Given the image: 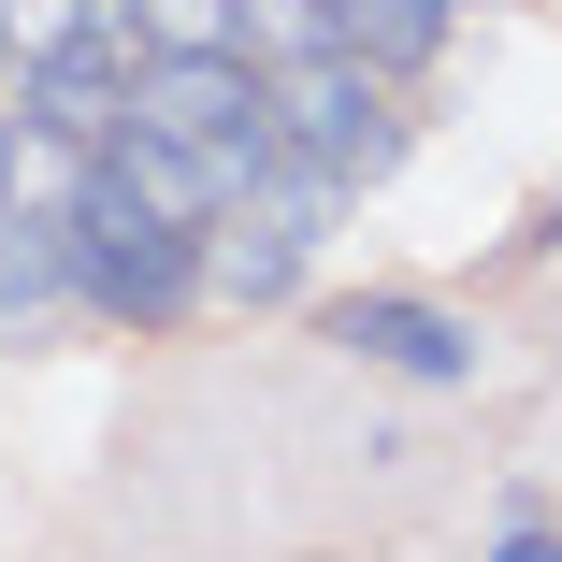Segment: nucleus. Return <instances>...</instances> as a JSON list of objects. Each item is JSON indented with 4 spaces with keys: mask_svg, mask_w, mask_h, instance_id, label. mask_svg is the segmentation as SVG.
Listing matches in <instances>:
<instances>
[{
    "mask_svg": "<svg viewBox=\"0 0 562 562\" xmlns=\"http://www.w3.org/2000/svg\"><path fill=\"white\" fill-rule=\"evenodd\" d=\"M347 44V0H246V58H317Z\"/></svg>",
    "mask_w": 562,
    "mask_h": 562,
    "instance_id": "8",
    "label": "nucleus"
},
{
    "mask_svg": "<svg viewBox=\"0 0 562 562\" xmlns=\"http://www.w3.org/2000/svg\"><path fill=\"white\" fill-rule=\"evenodd\" d=\"M274 131L303 145V159H331V173H390L404 159V87L361 58V44H317V58H274Z\"/></svg>",
    "mask_w": 562,
    "mask_h": 562,
    "instance_id": "2",
    "label": "nucleus"
},
{
    "mask_svg": "<svg viewBox=\"0 0 562 562\" xmlns=\"http://www.w3.org/2000/svg\"><path fill=\"white\" fill-rule=\"evenodd\" d=\"M491 548H505V562H562V505H533V491H519V505L491 519Z\"/></svg>",
    "mask_w": 562,
    "mask_h": 562,
    "instance_id": "10",
    "label": "nucleus"
},
{
    "mask_svg": "<svg viewBox=\"0 0 562 562\" xmlns=\"http://www.w3.org/2000/svg\"><path fill=\"white\" fill-rule=\"evenodd\" d=\"M87 30H101V0H0V44H15V58H58Z\"/></svg>",
    "mask_w": 562,
    "mask_h": 562,
    "instance_id": "9",
    "label": "nucleus"
},
{
    "mask_svg": "<svg viewBox=\"0 0 562 562\" xmlns=\"http://www.w3.org/2000/svg\"><path fill=\"white\" fill-rule=\"evenodd\" d=\"M72 289H87V317H116V331H188L216 303L202 232L159 216L116 159H87V188H72Z\"/></svg>",
    "mask_w": 562,
    "mask_h": 562,
    "instance_id": "1",
    "label": "nucleus"
},
{
    "mask_svg": "<svg viewBox=\"0 0 562 562\" xmlns=\"http://www.w3.org/2000/svg\"><path fill=\"white\" fill-rule=\"evenodd\" d=\"M30 317H87V289H72V216L0 202V331H30Z\"/></svg>",
    "mask_w": 562,
    "mask_h": 562,
    "instance_id": "6",
    "label": "nucleus"
},
{
    "mask_svg": "<svg viewBox=\"0 0 562 562\" xmlns=\"http://www.w3.org/2000/svg\"><path fill=\"white\" fill-rule=\"evenodd\" d=\"M317 331L347 347L361 375H418V390H476V317L432 303V289H331Z\"/></svg>",
    "mask_w": 562,
    "mask_h": 562,
    "instance_id": "3",
    "label": "nucleus"
},
{
    "mask_svg": "<svg viewBox=\"0 0 562 562\" xmlns=\"http://www.w3.org/2000/svg\"><path fill=\"white\" fill-rule=\"evenodd\" d=\"M131 44L116 30H87V44H58V58H15V116L30 131H58V145H101V131H116L131 116Z\"/></svg>",
    "mask_w": 562,
    "mask_h": 562,
    "instance_id": "4",
    "label": "nucleus"
},
{
    "mask_svg": "<svg viewBox=\"0 0 562 562\" xmlns=\"http://www.w3.org/2000/svg\"><path fill=\"white\" fill-rule=\"evenodd\" d=\"M101 30L131 58H173V44H246V0H101Z\"/></svg>",
    "mask_w": 562,
    "mask_h": 562,
    "instance_id": "7",
    "label": "nucleus"
},
{
    "mask_svg": "<svg viewBox=\"0 0 562 562\" xmlns=\"http://www.w3.org/2000/svg\"><path fill=\"white\" fill-rule=\"evenodd\" d=\"M0 72H15V44H0Z\"/></svg>",
    "mask_w": 562,
    "mask_h": 562,
    "instance_id": "12",
    "label": "nucleus"
},
{
    "mask_svg": "<svg viewBox=\"0 0 562 562\" xmlns=\"http://www.w3.org/2000/svg\"><path fill=\"white\" fill-rule=\"evenodd\" d=\"M15 159H30V116H0V202H15Z\"/></svg>",
    "mask_w": 562,
    "mask_h": 562,
    "instance_id": "11",
    "label": "nucleus"
},
{
    "mask_svg": "<svg viewBox=\"0 0 562 562\" xmlns=\"http://www.w3.org/2000/svg\"><path fill=\"white\" fill-rule=\"evenodd\" d=\"M202 274H216V303H232V317H274V303H303L317 232H289L274 202H232V216L202 232Z\"/></svg>",
    "mask_w": 562,
    "mask_h": 562,
    "instance_id": "5",
    "label": "nucleus"
}]
</instances>
